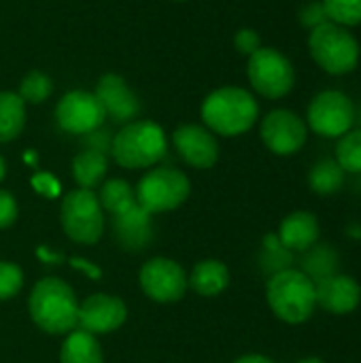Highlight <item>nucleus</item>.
Here are the masks:
<instances>
[{
  "label": "nucleus",
  "mask_w": 361,
  "mask_h": 363,
  "mask_svg": "<svg viewBox=\"0 0 361 363\" xmlns=\"http://www.w3.org/2000/svg\"><path fill=\"white\" fill-rule=\"evenodd\" d=\"M4 172H6V166H4V160L0 157V181L4 179Z\"/></svg>",
  "instance_id": "nucleus-39"
},
{
  "label": "nucleus",
  "mask_w": 361,
  "mask_h": 363,
  "mask_svg": "<svg viewBox=\"0 0 361 363\" xmlns=\"http://www.w3.org/2000/svg\"><path fill=\"white\" fill-rule=\"evenodd\" d=\"M166 134L153 121H132L123 125L111 145L115 162L123 168H147L166 155Z\"/></svg>",
  "instance_id": "nucleus-5"
},
{
  "label": "nucleus",
  "mask_w": 361,
  "mask_h": 363,
  "mask_svg": "<svg viewBox=\"0 0 361 363\" xmlns=\"http://www.w3.org/2000/svg\"><path fill=\"white\" fill-rule=\"evenodd\" d=\"M189 196V179L177 168H155L147 172L138 187L136 200L149 213H166L181 206Z\"/></svg>",
  "instance_id": "nucleus-7"
},
{
  "label": "nucleus",
  "mask_w": 361,
  "mask_h": 363,
  "mask_svg": "<svg viewBox=\"0 0 361 363\" xmlns=\"http://www.w3.org/2000/svg\"><path fill=\"white\" fill-rule=\"evenodd\" d=\"M309 51L315 64L334 77L353 72L361 57L360 40L355 38L351 28H345L332 21L311 30Z\"/></svg>",
  "instance_id": "nucleus-4"
},
{
  "label": "nucleus",
  "mask_w": 361,
  "mask_h": 363,
  "mask_svg": "<svg viewBox=\"0 0 361 363\" xmlns=\"http://www.w3.org/2000/svg\"><path fill=\"white\" fill-rule=\"evenodd\" d=\"M234 45H236V49H238L240 53H245V55H253V53L262 47V38H260V34H257L255 30H251V28H243V30H238V32H236V36H234Z\"/></svg>",
  "instance_id": "nucleus-32"
},
{
  "label": "nucleus",
  "mask_w": 361,
  "mask_h": 363,
  "mask_svg": "<svg viewBox=\"0 0 361 363\" xmlns=\"http://www.w3.org/2000/svg\"><path fill=\"white\" fill-rule=\"evenodd\" d=\"M298 19H300V23H302L304 28H309V30H315V28H319V26H323V23L330 21V17H328V13H326V6H323V0H313V2H309V4H304V6L300 9Z\"/></svg>",
  "instance_id": "nucleus-31"
},
{
  "label": "nucleus",
  "mask_w": 361,
  "mask_h": 363,
  "mask_svg": "<svg viewBox=\"0 0 361 363\" xmlns=\"http://www.w3.org/2000/svg\"><path fill=\"white\" fill-rule=\"evenodd\" d=\"M234 363H274L272 359L264 357V355H245L240 359H236Z\"/></svg>",
  "instance_id": "nucleus-36"
},
{
  "label": "nucleus",
  "mask_w": 361,
  "mask_h": 363,
  "mask_svg": "<svg viewBox=\"0 0 361 363\" xmlns=\"http://www.w3.org/2000/svg\"><path fill=\"white\" fill-rule=\"evenodd\" d=\"M26 123V102L19 94L0 91V143L17 138Z\"/></svg>",
  "instance_id": "nucleus-21"
},
{
  "label": "nucleus",
  "mask_w": 361,
  "mask_h": 363,
  "mask_svg": "<svg viewBox=\"0 0 361 363\" xmlns=\"http://www.w3.org/2000/svg\"><path fill=\"white\" fill-rule=\"evenodd\" d=\"M72 266H77V268H81V270H85V272H89L94 279H98L100 277V270L98 268H91L89 264H83L81 259H72Z\"/></svg>",
  "instance_id": "nucleus-37"
},
{
  "label": "nucleus",
  "mask_w": 361,
  "mask_h": 363,
  "mask_svg": "<svg viewBox=\"0 0 361 363\" xmlns=\"http://www.w3.org/2000/svg\"><path fill=\"white\" fill-rule=\"evenodd\" d=\"M355 104L345 91L326 89L311 100L306 125L323 138H340L355 125Z\"/></svg>",
  "instance_id": "nucleus-9"
},
{
  "label": "nucleus",
  "mask_w": 361,
  "mask_h": 363,
  "mask_svg": "<svg viewBox=\"0 0 361 363\" xmlns=\"http://www.w3.org/2000/svg\"><path fill=\"white\" fill-rule=\"evenodd\" d=\"M96 98L102 104L104 115H109L113 121H130L140 111L138 98L132 94L126 81L117 74L100 77L98 87H96Z\"/></svg>",
  "instance_id": "nucleus-16"
},
{
  "label": "nucleus",
  "mask_w": 361,
  "mask_h": 363,
  "mask_svg": "<svg viewBox=\"0 0 361 363\" xmlns=\"http://www.w3.org/2000/svg\"><path fill=\"white\" fill-rule=\"evenodd\" d=\"M62 228L74 242L94 245L104 230V215L91 189L70 191L62 200Z\"/></svg>",
  "instance_id": "nucleus-8"
},
{
  "label": "nucleus",
  "mask_w": 361,
  "mask_h": 363,
  "mask_svg": "<svg viewBox=\"0 0 361 363\" xmlns=\"http://www.w3.org/2000/svg\"><path fill=\"white\" fill-rule=\"evenodd\" d=\"M15 219H17V202L9 191L0 189V230L9 228Z\"/></svg>",
  "instance_id": "nucleus-33"
},
{
  "label": "nucleus",
  "mask_w": 361,
  "mask_h": 363,
  "mask_svg": "<svg viewBox=\"0 0 361 363\" xmlns=\"http://www.w3.org/2000/svg\"><path fill=\"white\" fill-rule=\"evenodd\" d=\"M338 268H340L338 251L328 242H317L309 251H304L300 272H304L313 283H319L328 277L338 274Z\"/></svg>",
  "instance_id": "nucleus-19"
},
{
  "label": "nucleus",
  "mask_w": 361,
  "mask_h": 363,
  "mask_svg": "<svg viewBox=\"0 0 361 363\" xmlns=\"http://www.w3.org/2000/svg\"><path fill=\"white\" fill-rule=\"evenodd\" d=\"M126 304L119 298L94 294L89 296L77 313V328L87 334H109L123 325L126 321Z\"/></svg>",
  "instance_id": "nucleus-13"
},
{
  "label": "nucleus",
  "mask_w": 361,
  "mask_h": 363,
  "mask_svg": "<svg viewBox=\"0 0 361 363\" xmlns=\"http://www.w3.org/2000/svg\"><path fill=\"white\" fill-rule=\"evenodd\" d=\"M104 108L98 102L96 94L81 89L66 94L55 108V119L60 128L70 134H89L104 123Z\"/></svg>",
  "instance_id": "nucleus-11"
},
{
  "label": "nucleus",
  "mask_w": 361,
  "mask_h": 363,
  "mask_svg": "<svg viewBox=\"0 0 361 363\" xmlns=\"http://www.w3.org/2000/svg\"><path fill=\"white\" fill-rule=\"evenodd\" d=\"M62 363H104L98 340L87 332H72L62 347Z\"/></svg>",
  "instance_id": "nucleus-22"
},
{
  "label": "nucleus",
  "mask_w": 361,
  "mask_h": 363,
  "mask_svg": "<svg viewBox=\"0 0 361 363\" xmlns=\"http://www.w3.org/2000/svg\"><path fill=\"white\" fill-rule=\"evenodd\" d=\"M51 91H53L51 79L38 70H32L30 74H26L19 85V98L23 102H32V104L45 102L51 96Z\"/></svg>",
  "instance_id": "nucleus-29"
},
{
  "label": "nucleus",
  "mask_w": 361,
  "mask_h": 363,
  "mask_svg": "<svg viewBox=\"0 0 361 363\" xmlns=\"http://www.w3.org/2000/svg\"><path fill=\"white\" fill-rule=\"evenodd\" d=\"M294 264V253L281 245L277 234H268L264 238V251H262V268L272 277L277 272L289 270Z\"/></svg>",
  "instance_id": "nucleus-27"
},
{
  "label": "nucleus",
  "mask_w": 361,
  "mask_h": 363,
  "mask_svg": "<svg viewBox=\"0 0 361 363\" xmlns=\"http://www.w3.org/2000/svg\"><path fill=\"white\" fill-rule=\"evenodd\" d=\"M140 287L155 302H177L187 291V274L177 262L155 257L143 266Z\"/></svg>",
  "instance_id": "nucleus-12"
},
{
  "label": "nucleus",
  "mask_w": 361,
  "mask_h": 363,
  "mask_svg": "<svg viewBox=\"0 0 361 363\" xmlns=\"http://www.w3.org/2000/svg\"><path fill=\"white\" fill-rule=\"evenodd\" d=\"M334 160L347 174H361V128H351L338 138Z\"/></svg>",
  "instance_id": "nucleus-26"
},
{
  "label": "nucleus",
  "mask_w": 361,
  "mask_h": 363,
  "mask_svg": "<svg viewBox=\"0 0 361 363\" xmlns=\"http://www.w3.org/2000/svg\"><path fill=\"white\" fill-rule=\"evenodd\" d=\"M247 74L251 87L270 100L287 96L296 85V68L281 51L272 47H260L253 55H249Z\"/></svg>",
  "instance_id": "nucleus-6"
},
{
  "label": "nucleus",
  "mask_w": 361,
  "mask_h": 363,
  "mask_svg": "<svg viewBox=\"0 0 361 363\" xmlns=\"http://www.w3.org/2000/svg\"><path fill=\"white\" fill-rule=\"evenodd\" d=\"M277 238L291 253H304L319 242V221L309 211H296L281 221Z\"/></svg>",
  "instance_id": "nucleus-17"
},
{
  "label": "nucleus",
  "mask_w": 361,
  "mask_h": 363,
  "mask_svg": "<svg viewBox=\"0 0 361 363\" xmlns=\"http://www.w3.org/2000/svg\"><path fill=\"white\" fill-rule=\"evenodd\" d=\"M317 306L330 315H349L361 302L360 283L347 274H334L315 283Z\"/></svg>",
  "instance_id": "nucleus-14"
},
{
  "label": "nucleus",
  "mask_w": 361,
  "mask_h": 363,
  "mask_svg": "<svg viewBox=\"0 0 361 363\" xmlns=\"http://www.w3.org/2000/svg\"><path fill=\"white\" fill-rule=\"evenodd\" d=\"M262 140L264 145L277 153V155H294L298 153L306 138H309V125L306 121L287 108L270 111L262 121Z\"/></svg>",
  "instance_id": "nucleus-10"
},
{
  "label": "nucleus",
  "mask_w": 361,
  "mask_h": 363,
  "mask_svg": "<svg viewBox=\"0 0 361 363\" xmlns=\"http://www.w3.org/2000/svg\"><path fill=\"white\" fill-rule=\"evenodd\" d=\"M32 185L40 191V194H45V196H55L57 194V183L49 177V174H38V177H34L32 179Z\"/></svg>",
  "instance_id": "nucleus-35"
},
{
  "label": "nucleus",
  "mask_w": 361,
  "mask_h": 363,
  "mask_svg": "<svg viewBox=\"0 0 361 363\" xmlns=\"http://www.w3.org/2000/svg\"><path fill=\"white\" fill-rule=\"evenodd\" d=\"M298 363H326L323 359H319V357H306V359H302V362Z\"/></svg>",
  "instance_id": "nucleus-38"
},
{
  "label": "nucleus",
  "mask_w": 361,
  "mask_h": 363,
  "mask_svg": "<svg viewBox=\"0 0 361 363\" xmlns=\"http://www.w3.org/2000/svg\"><path fill=\"white\" fill-rule=\"evenodd\" d=\"M189 285L196 294L204 298H213V296H219L230 285V272L221 262L206 259V262L196 264L189 277Z\"/></svg>",
  "instance_id": "nucleus-20"
},
{
  "label": "nucleus",
  "mask_w": 361,
  "mask_h": 363,
  "mask_svg": "<svg viewBox=\"0 0 361 363\" xmlns=\"http://www.w3.org/2000/svg\"><path fill=\"white\" fill-rule=\"evenodd\" d=\"M260 115L257 100L243 87H221L202 102L204 123L221 136H238L249 132Z\"/></svg>",
  "instance_id": "nucleus-1"
},
{
  "label": "nucleus",
  "mask_w": 361,
  "mask_h": 363,
  "mask_svg": "<svg viewBox=\"0 0 361 363\" xmlns=\"http://www.w3.org/2000/svg\"><path fill=\"white\" fill-rule=\"evenodd\" d=\"M179 155L194 168H211L219 157V145L215 136L202 125H181L172 134Z\"/></svg>",
  "instance_id": "nucleus-15"
},
{
  "label": "nucleus",
  "mask_w": 361,
  "mask_h": 363,
  "mask_svg": "<svg viewBox=\"0 0 361 363\" xmlns=\"http://www.w3.org/2000/svg\"><path fill=\"white\" fill-rule=\"evenodd\" d=\"M347 172L338 166L334 157H326L317 162L309 172V185L319 196H332L343 189Z\"/></svg>",
  "instance_id": "nucleus-23"
},
{
  "label": "nucleus",
  "mask_w": 361,
  "mask_h": 363,
  "mask_svg": "<svg viewBox=\"0 0 361 363\" xmlns=\"http://www.w3.org/2000/svg\"><path fill=\"white\" fill-rule=\"evenodd\" d=\"M87 149H94V151H100V153H104L106 155V151L111 149V145H113V138L109 136V132H102L100 128L98 130H94V132H89L87 134Z\"/></svg>",
  "instance_id": "nucleus-34"
},
{
  "label": "nucleus",
  "mask_w": 361,
  "mask_h": 363,
  "mask_svg": "<svg viewBox=\"0 0 361 363\" xmlns=\"http://www.w3.org/2000/svg\"><path fill=\"white\" fill-rule=\"evenodd\" d=\"M149 217L151 215L140 204H136L134 208H130L123 215H117L115 217V236H117L119 245L130 251L145 249L147 242L151 240Z\"/></svg>",
  "instance_id": "nucleus-18"
},
{
  "label": "nucleus",
  "mask_w": 361,
  "mask_h": 363,
  "mask_svg": "<svg viewBox=\"0 0 361 363\" xmlns=\"http://www.w3.org/2000/svg\"><path fill=\"white\" fill-rule=\"evenodd\" d=\"M23 285V272L11 262H0V300H11Z\"/></svg>",
  "instance_id": "nucleus-30"
},
{
  "label": "nucleus",
  "mask_w": 361,
  "mask_h": 363,
  "mask_svg": "<svg viewBox=\"0 0 361 363\" xmlns=\"http://www.w3.org/2000/svg\"><path fill=\"white\" fill-rule=\"evenodd\" d=\"M355 121L360 123V128H361V106H360V111H355Z\"/></svg>",
  "instance_id": "nucleus-40"
},
{
  "label": "nucleus",
  "mask_w": 361,
  "mask_h": 363,
  "mask_svg": "<svg viewBox=\"0 0 361 363\" xmlns=\"http://www.w3.org/2000/svg\"><path fill=\"white\" fill-rule=\"evenodd\" d=\"M106 155L100 153V151H94V149H85L81 151L74 162H72V174L77 179V183L81 185V189H91L96 187L104 174H106Z\"/></svg>",
  "instance_id": "nucleus-24"
},
{
  "label": "nucleus",
  "mask_w": 361,
  "mask_h": 363,
  "mask_svg": "<svg viewBox=\"0 0 361 363\" xmlns=\"http://www.w3.org/2000/svg\"><path fill=\"white\" fill-rule=\"evenodd\" d=\"M266 300L270 311L285 323L298 325L313 317L317 308L315 283L300 270H283L268 279Z\"/></svg>",
  "instance_id": "nucleus-3"
},
{
  "label": "nucleus",
  "mask_w": 361,
  "mask_h": 363,
  "mask_svg": "<svg viewBox=\"0 0 361 363\" xmlns=\"http://www.w3.org/2000/svg\"><path fill=\"white\" fill-rule=\"evenodd\" d=\"M100 206L106 208L113 217L128 213L130 208H134L138 204L136 200V191L121 179H111L102 185L100 191Z\"/></svg>",
  "instance_id": "nucleus-25"
},
{
  "label": "nucleus",
  "mask_w": 361,
  "mask_h": 363,
  "mask_svg": "<svg viewBox=\"0 0 361 363\" xmlns=\"http://www.w3.org/2000/svg\"><path fill=\"white\" fill-rule=\"evenodd\" d=\"M30 317L47 334H68L77 328L79 304L70 285L47 277L38 281L30 294Z\"/></svg>",
  "instance_id": "nucleus-2"
},
{
  "label": "nucleus",
  "mask_w": 361,
  "mask_h": 363,
  "mask_svg": "<svg viewBox=\"0 0 361 363\" xmlns=\"http://www.w3.org/2000/svg\"><path fill=\"white\" fill-rule=\"evenodd\" d=\"M323 6L332 23L345 28L361 26V0H323Z\"/></svg>",
  "instance_id": "nucleus-28"
}]
</instances>
